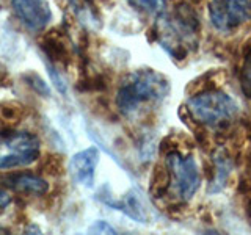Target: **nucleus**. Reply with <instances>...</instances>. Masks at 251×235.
Segmentation results:
<instances>
[{"instance_id": "nucleus-1", "label": "nucleus", "mask_w": 251, "mask_h": 235, "mask_svg": "<svg viewBox=\"0 0 251 235\" xmlns=\"http://www.w3.org/2000/svg\"><path fill=\"white\" fill-rule=\"evenodd\" d=\"M170 93L167 77L152 69H138L124 78L116 93V107L126 115H133L141 104L160 102Z\"/></svg>"}, {"instance_id": "nucleus-2", "label": "nucleus", "mask_w": 251, "mask_h": 235, "mask_svg": "<svg viewBox=\"0 0 251 235\" xmlns=\"http://www.w3.org/2000/svg\"><path fill=\"white\" fill-rule=\"evenodd\" d=\"M185 107L195 122L222 130L229 127L237 115L235 102L226 93L218 90H204L195 94L188 99Z\"/></svg>"}, {"instance_id": "nucleus-3", "label": "nucleus", "mask_w": 251, "mask_h": 235, "mask_svg": "<svg viewBox=\"0 0 251 235\" xmlns=\"http://www.w3.org/2000/svg\"><path fill=\"white\" fill-rule=\"evenodd\" d=\"M41 141L30 132L10 130L0 132V169L27 166L39 159Z\"/></svg>"}, {"instance_id": "nucleus-4", "label": "nucleus", "mask_w": 251, "mask_h": 235, "mask_svg": "<svg viewBox=\"0 0 251 235\" xmlns=\"http://www.w3.org/2000/svg\"><path fill=\"white\" fill-rule=\"evenodd\" d=\"M165 166L170 171L171 184L180 201L192 199L201 184V174L193 157L171 149L165 154Z\"/></svg>"}, {"instance_id": "nucleus-5", "label": "nucleus", "mask_w": 251, "mask_h": 235, "mask_svg": "<svg viewBox=\"0 0 251 235\" xmlns=\"http://www.w3.org/2000/svg\"><path fill=\"white\" fill-rule=\"evenodd\" d=\"M209 18L218 31L229 33L251 21V0H210Z\"/></svg>"}, {"instance_id": "nucleus-6", "label": "nucleus", "mask_w": 251, "mask_h": 235, "mask_svg": "<svg viewBox=\"0 0 251 235\" xmlns=\"http://www.w3.org/2000/svg\"><path fill=\"white\" fill-rule=\"evenodd\" d=\"M11 8L24 25L33 31H41L52 21L47 0H10Z\"/></svg>"}, {"instance_id": "nucleus-7", "label": "nucleus", "mask_w": 251, "mask_h": 235, "mask_svg": "<svg viewBox=\"0 0 251 235\" xmlns=\"http://www.w3.org/2000/svg\"><path fill=\"white\" fill-rule=\"evenodd\" d=\"M99 162V151L96 147H88L77 152L69 162V174L75 182L85 187H91L94 182V172Z\"/></svg>"}, {"instance_id": "nucleus-8", "label": "nucleus", "mask_w": 251, "mask_h": 235, "mask_svg": "<svg viewBox=\"0 0 251 235\" xmlns=\"http://www.w3.org/2000/svg\"><path fill=\"white\" fill-rule=\"evenodd\" d=\"M234 168V162L229 151L225 146H218L214 154H212V177L209 180L207 191L210 194L222 191L226 187L227 179L231 176V171Z\"/></svg>"}, {"instance_id": "nucleus-9", "label": "nucleus", "mask_w": 251, "mask_h": 235, "mask_svg": "<svg viewBox=\"0 0 251 235\" xmlns=\"http://www.w3.org/2000/svg\"><path fill=\"white\" fill-rule=\"evenodd\" d=\"M2 185L10 188L13 191H18L22 194H35L43 196L49 190V184L46 182L43 177L28 174V172H18V174H11L2 179Z\"/></svg>"}, {"instance_id": "nucleus-10", "label": "nucleus", "mask_w": 251, "mask_h": 235, "mask_svg": "<svg viewBox=\"0 0 251 235\" xmlns=\"http://www.w3.org/2000/svg\"><path fill=\"white\" fill-rule=\"evenodd\" d=\"M39 47L52 63H61L65 66L69 63L71 52L66 44V36L58 28L44 33L39 41Z\"/></svg>"}, {"instance_id": "nucleus-11", "label": "nucleus", "mask_w": 251, "mask_h": 235, "mask_svg": "<svg viewBox=\"0 0 251 235\" xmlns=\"http://www.w3.org/2000/svg\"><path fill=\"white\" fill-rule=\"evenodd\" d=\"M173 21H175L173 25L176 27L180 38L192 36L200 28L198 13H196L195 8L192 5H188L187 2H180L176 5L175 14H173Z\"/></svg>"}, {"instance_id": "nucleus-12", "label": "nucleus", "mask_w": 251, "mask_h": 235, "mask_svg": "<svg viewBox=\"0 0 251 235\" xmlns=\"http://www.w3.org/2000/svg\"><path fill=\"white\" fill-rule=\"evenodd\" d=\"M108 206L116 207L118 210H123L126 215H129L130 218L137 219L140 223H146L148 221V213L146 209L141 202L140 196L135 191H129L124 196V199L120 202H108Z\"/></svg>"}, {"instance_id": "nucleus-13", "label": "nucleus", "mask_w": 251, "mask_h": 235, "mask_svg": "<svg viewBox=\"0 0 251 235\" xmlns=\"http://www.w3.org/2000/svg\"><path fill=\"white\" fill-rule=\"evenodd\" d=\"M171 187V176L167 166L155 164L152 169L151 179H149V191L154 198H163Z\"/></svg>"}, {"instance_id": "nucleus-14", "label": "nucleus", "mask_w": 251, "mask_h": 235, "mask_svg": "<svg viewBox=\"0 0 251 235\" xmlns=\"http://www.w3.org/2000/svg\"><path fill=\"white\" fill-rule=\"evenodd\" d=\"M39 174L50 176V177H60L66 172L65 159L60 154L55 152H46L38 163Z\"/></svg>"}, {"instance_id": "nucleus-15", "label": "nucleus", "mask_w": 251, "mask_h": 235, "mask_svg": "<svg viewBox=\"0 0 251 235\" xmlns=\"http://www.w3.org/2000/svg\"><path fill=\"white\" fill-rule=\"evenodd\" d=\"M239 80H240V88H242L243 96L251 99V46L245 52V58H243Z\"/></svg>"}, {"instance_id": "nucleus-16", "label": "nucleus", "mask_w": 251, "mask_h": 235, "mask_svg": "<svg viewBox=\"0 0 251 235\" xmlns=\"http://www.w3.org/2000/svg\"><path fill=\"white\" fill-rule=\"evenodd\" d=\"M127 3L146 14H162L167 6L165 0H127Z\"/></svg>"}, {"instance_id": "nucleus-17", "label": "nucleus", "mask_w": 251, "mask_h": 235, "mask_svg": "<svg viewBox=\"0 0 251 235\" xmlns=\"http://www.w3.org/2000/svg\"><path fill=\"white\" fill-rule=\"evenodd\" d=\"M24 78L28 82V85L33 88L36 93H39V94H44V96H49V93H50V90L47 88V85L44 83V80L39 75H36V74H27V75H24Z\"/></svg>"}, {"instance_id": "nucleus-18", "label": "nucleus", "mask_w": 251, "mask_h": 235, "mask_svg": "<svg viewBox=\"0 0 251 235\" xmlns=\"http://www.w3.org/2000/svg\"><path fill=\"white\" fill-rule=\"evenodd\" d=\"M2 116H3V119L18 122L22 118V108H18V107H3L2 108Z\"/></svg>"}, {"instance_id": "nucleus-19", "label": "nucleus", "mask_w": 251, "mask_h": 235, "mask_svg": "<svg viewBox=\"0 0 251 235\" xmlns=\"http://www.w3.org/2000/svg\"><path fill=\"white\" fill-rule=\"evenodd\" d=\"M90 234H116V231L105 221H96L90 227Z\"/></svg>"}, {"instance_id": "nucleus-20", "label": "nucleus", "mask_w": 251, "mask_h": 235, "mask_svg": "<svg viewBox=\"0 0 251 235\" xmlns=\"http://www.w3.org/2000/svg\"><path fill=\"white\" fill-rule=\"evenodd\" d=\"M10 202H11V196L8 194L6 191L0 190V210H3L5 207L10 206Z\"/></svg>"}, {"instance_id": "nucleus-21", "label": "nucleus", "mask_w": 251, "mask_h": 235, "mask_svg": "<svg viewBox=\"0 0 251 235\" xmlns=\"http://www.w3.org/2000/svg\"><path fill=\"white\" fill-rule=\"evenodd\" d=\"M247 166L251 171V154H248V157H247Z\"/></svg>"}]
</instances>
